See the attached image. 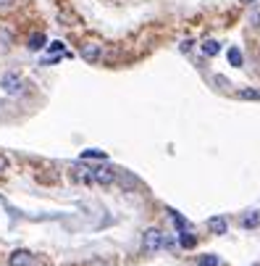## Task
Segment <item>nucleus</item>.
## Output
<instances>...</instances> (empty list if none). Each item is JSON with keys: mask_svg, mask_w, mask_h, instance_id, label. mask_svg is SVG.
Masks as SVG:
<instances>
[{"mask_svg": "<svg viewBox=\"0 0 260 266\" xmlns=\"http://www.w3.org/2000/svg\"><path fill=\"white\" fill-rule=\"evenodd\" d=\"M168 245V240H166V234L158 230V227H150V230H144L142 234V250L144 253H158L160 248H166Z\"/></svg>", "mask_w": 260, "mask_h": 266, "instance_id": "f257e3e1", "label": "nucleus"}, {"mask_svg": "<svg viewBox=\"0 0 260 266\" xmlns=\"http://www.w3.org/2000/svg\"><path fill=\"white\" fill-rule=\"evenodd\" d=\"M0 87H3V93H8V95H19V93H24V79L19 77V74H3V79H0Z\"/></svg>", "mask_w": 260, "mask_h": 266, "instance_id": "f03ea898", "label": "nucleus"}, {"mask_svg": "<svg viewBox=\"0 0 260 266\" xmlns=\"http://www.w3.org/2000/svg\"><path fill=\"white\" fill-rule=\"evenodd\" d=\"M92 182H97V185H113L116 182V171L111 169V166H95V171H92Z\"/></svg>", "mask_w": 260, "mask_h": 266, "instance_id": "7ed1b4c3", "label": "nucleus"}, {"mask_svg": "<svg viewBox=\"0 0 260 266\" xmlns=\"http://www.w3.org/2000/svg\"><path fill=\"white\" fill-rule=\"evenodd\" d=\"M82 58L87 61V64H97V61L103 58V48H100L97 42H87V45L82 48Z\"/></svg>", "mask_w": 260, "mask_h": 266, "instance_id": "20e7f679", "label": "nucleus"}, {"mask_svg": "<svg viewBox=\"0 0 260 266\" xmlns=\"http://www.w3.org/2000/svg\"><path fill=\"white\" fill-rule=\"evenodd\" d=\"M32 253L29 250H13V253L8 256V266H32Z\"/></svg>", "mask_w": 260, "mask_h": 266, "instance_id": "39448f33", "label": "nucleus"}, {"mask_svg": "<svg viewBox=\"0 0 260 266\" xmlns=\"http://www.w3.org/2000/svg\"><path fill=\"white\" fill-rule=\"evenodd\" d=\"M208 230L216 232V234H226L229 232V222L224 216H213V219H208Z\"/></svg>", "mask_w": 260, "mask_h": 266, "instance_id": "423d86ee", "label": "nucleus"}, {"mask_svg": "<svg viewBox=\"0 0 260 266\" xmlns=\"http://www.w3.org/2000/svg\"><path fill=\"white\" fill-rule=\"evenodd\" d=\"M260 224V211H247L242 219V227L244 230H255V227Z\"/></svg>", "mask_w": 260, "mask_h": 266, "instance_id": "0eeeda50", "label": "nucleus"}, {"mask_svg": "<svg viewBox=\"0 0 260 266\" xmlns=\"http://www.w3.org/2000/svg\"><path fill=\"white\" fill-rule=\"evenodd\" d=\"M200 50H202V56H218V53H221V42L218 40H205L200 45Z\"/></svg>", "mask_w": 260, "mask_h": 266, "instance_id": "6e6552de", "label": "nucleus"}, {"mask_svg": "<svg viewBox=\"0 0 260 266\" xmlns=\"http://www.w3.org/2000/svg\"><path fill=\"white\" fill-rule=\"evenodd\" d=\"M229 64H231L234 69H239V66L244 64V56H242L239 48H229Z\"/></svg>", "mask_w": 260, "mask_h": 266, "instance_id": "1a4fd4ad", "label": "nucleus"}, {"mask_svg": "<svg viewBox=\"0 0 260 266\" xmlns=\"http://www.w3.org/2000/svg\"><path fill=\"white\" fill-rule=\"evenodd\" d=\"M45 42H48V40H45V34H40V32H37V34H32V37H29L27 48H29V50H42V48H45Z\"/></svg>", "mask_w": 260, "mask_h": 266, "instance_id": "9d476101", "label": "nucleus"}, {"mask_svg": "<svg viewBox=\"0 0 260 266\" xmlns=\"http://www.w3.org/2000/svg\"><path fill=\"white\" fill-rule=\"evenodd\" d=\"M179 242H181V248H195L197 245V237L192 232H179Z\"/></svg>", "mask_w": 260, "mask_h": 266, "instance_id": "9b49d317", "label": "nucleus"}, {"mask_svg": "<svg viewBox=\"0 0 260 266\" xmlns=\"http://www.w3.org/2000/svg\"><path fill=\"white\" fill-rule=\"evenodd\" d=\"M168 211H171V222H173V224H176V227H179V230H181V232H187V227H189V224H187V219H184V216H181V214H179V211H173V208H168Z\"/></svg>", "mask_w": 260, "mask_h": 266, "instance_id": "f8f14e48", "label": "nucleus"}, {"mask_svg": "<svg viewBox=\"0 0 260 266\" xmlns=\"http://www.w3.org/2000/svg\"><path fill=\"white\" fill-rule=\"evenodd\" d=\"M236 95H239L242 98V100H260V90H239V93H236Z\"/></svg>", "mask_w": 260, "mask_h": 266, "instance_id": "ddd939ff", "label": "nucleus"}, {"mask_svg": "<svg viewBox=\"0 0 260 266\" xmlns=\"http://www.w3.org/2000/svg\"><path fill=\"white\" fill-rule=\"evenodd\" d=\"M250 24L260 27V3H252L250 5Z\"/></svg>", "mask_w": 260, "mask_h": 266, "instance_id": "4468645a", "label": "nucleus"}, {"mask_svg": "<svg viewBox=\"0 0 260 266\" xmlns=\"http://www.w3.org/2000/svg\"><path fill=\"white\" fill-rule=\"evenodd\" d=\"M197 266H218V256H213V253L202 256L200 261H197Z\"/></svg>", "mask_w": 260, "mask_h": 266, "instance_id": "2eb2a0df", "label": "nucleus"}, {"mask_svg": "<svg viewBox=\"0 0 260 266\" xmlns=\"http://www.w3.org/2000/svg\"><path fill=\"white\" fill-rule=\"evenodd\" d=\"M82 158H100V161H105V153L103 150H84Z\"/></svg>", "mask_w": 260, "mask_h": 266, "instance_id": "dca6fc26", "label": "nucleus"}, {"mask_svg": "<svg viewBox=\"0 0 260 266\" xmlns=\"http://www.w3.org/2000/svg\"><path fill=\"white\" fill-rule=\"evenodd\" d=\"M5 169H8V158L0 153V174H5Z\"/></svg>", "mask_w": 260, "mask_h": 266, "instance_id": "f3484780", "label": "nucleus"}, {"mask_svg": "<svg viewBox=\"0 0 260 266\" xmlns=\"http://www.w3.org/2000/svg\"><path fill=\"white\" fill-rule=\"evenodd\" d=\"M50 50L53 53H63V42H50Z\"/></svg>", "mask_w": 260, "mask_h": 266, "instance_id": "a211bd4d", "label": "nucleus"}, {"mask_svg": "<svg viewBox=\"0 0 260 266\" xmlns=\"http://www.w3.org/2000/svg\"><path fill=\"white\" fill-rule=\"evenodd\" d=\"M13 5V0H0V11H5V8H11Z\"/></svg>", "mask_w": 260, "mask_h": 266, "instance_id": "6ab92c4d", "label": "nucleus"}, {"mask_svg": "<svg viewBox=\"0 0 260 266\" xmlns=\"http://www.w3.org/2000/svg\"><path fill=\"white\" fill-rule=\"evenodd\" d=\"M244 3H250V5H252V3H258V0H244Z\"/></svg>", "mask_w": 260, "mask_h": 266, "instance_id": "aec40b11", "label": "nucleus"}]
</instances>
